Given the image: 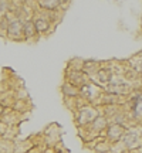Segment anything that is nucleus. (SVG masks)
<instances>
[{"instance_id":"f257e3e1","label":"nucleus","mask_w":142,"mask_h":153,"mask_svg":"<svg viewBox=\"0 0 142 153\" xmlns=\"http://www.w3.org/2000/svg\"><path fill=\"white\" fill-rule=\"evenodd\" d=\"M101 114V109L94 106V105H85L83 106L81 109L72 112V116H74V123L77 125V129L78 128H85L91 125L94 122V119L97 118L98 115Z\"/></svg>"},{"instance_id":"f03ea898","label":"nucleus","mask_w":142,"mask_h":153,"mask_svg":"<svg viewBox=\"0 0 142 153\" xmlns=\"http://www.w3.org/2000/svg\"><path fill=\"white\" fill-rule=\"evenodd\" d=\"M126 152H138L142 148V135L139 126H132L125 132L121 140Z\"/></svg>"},{"instance_id":"7ed1b4c3","label":"nucleus","mask_w":142,"mask_h":153,"mask_svg":"<svg viewBox=\"0 0 142 153\" xmlns=\"http://www.w3.org/2000/svg\"><path fill=\"white\" fill-rule=\"evenodd\" d=\"M33 23H34L36 31L38 34V37H44V35H50L54 31V29L57 27L55 24L51 23V20L48 17H46L44 14H41L38 10L36 12V14L33 16Z\"/></svg>"},{"instance_id":"20e7f679","label":"nucleus","mask_w":142,"mask_h":153,"mask_svg":"<svg viewBox=\"0 0 142 153\" xmlns=\"http://www.w3.org/2000/svg\"><path fill=\"white\" fill-rule=\"evenodd\" d=\"M43 143L44 146L54 148L57 143L61 142V128L58 123H50L46 126V129L43 131Z\"/></svg>"},{"instance_id":"39448f33","label":"nucleus","mask_w":142,"mask_h":153,"mask_svg":"<svg viewBox=\"0 0 142 153\" xmlns=\"http://www.w3.org/2000/svg\"><path fill=\"white\" fill-rule=\"evenodd\" d=\"M6 38L13 43H24V34H23V18L13 17L10 20L9 29L6 31Z\"/></svg>"},{"instance_id":"423d86ee","label":"nucleus","mask_w":142,"mask_h":153,"mask_svg":"<svg viewBox=\"0 0 142 153\" xmlns=\"http://www.w3.org/2000/svg\"><path fill=\"white\" fill-rule=\"evenodd\" d=\"M64 81L75 85L77 88H81V86H84V85L91 82L89 77L85 72L78 71V69H67V68L64 69Z\"/></svg>"},{"instance_id":"0eeeda50","label":"nucleus","mask_w":142,"mask_h":153,"mask_svg":"<svg viewBox=\"0 0 142 153\" xmlns=\"http://www.w3.org/2000/svg\"><path fill=\"white\" fill-rule=\"evenodd\" d=\"M126 131H128V128H125V126L115 125V123H109L108 128L105 129V132L102 133V136H104L106 140L112 145V143H118V142H121Z\"/></svg>"},{"instance_id":"6e6552de","label":"nucleus","mask_w":142,"mask_h":153,"mask_svg":"<svg viewBox=\"0 0 142 153\" xmlns=\"http://www.w3.org/2000/svg\"><path fill=\"white\" fill-rule=\"evenodd\" d=\"M111 78H112V72H111L109 67L106 65L105 61H102V67L98 69V72L94 75V78H91V81L101 88H105L111 82Z\"/></svg>"},{"instance_id":"1a4fd4ad","label":"nucleus","mask_w":142,"mask_h":153,"mask_svg":"<svg viewBox=\"0 0 142 153\" xmlns=\"http://www.w3.org/2000/svg\"><path fill=\"white\" fill-rule=\"evenodd\" d=\"M23 34H24V43H36L40 37L36 31L33 18H24L23 20Z\"/></svg>"},{"instance_id":"9d476101","label":"nucleus","mask_w":142,"mask_h":153,"mask_svg":"<svg viewBox=\"0 0 142 153\" xmlns=\"http://www.w3.org/2000/svg\"><path fill=\"white\" fill-rule=\"evenodd\" d=\"M102 67V61L97 60V58H87L84 60V65H83V72H85L91 78H94V75L98 72V69Z\"/></svg>"},{"instance_id":"9b49d317","label":"nucleus","mask_w":142,"mask_h":153,"mask_svg":"<svg viewBox=\"0 0 142 153\" xmlns=\"http://www.w3.org/2000/svg\"><path fill=\"white\" fill-rule=\"evenodd\" d=\"M21 115L23 114H20V112L12 109V108H7L4 115H3V118L0 120H3L7 126H18V123L21 122Z\"/></svg>"},{"instance_id":"f8f14e48","label":"nucleus","mask_w":142,"mask_h":153,"mask_svg":"<svg viewBox=\"0 0 142 153\" xmlns=\"http://www.w3.org/2000/svg\"><path fill=\"white\" fill-rule=\"evenodd\" d=\"M60 91H61L63 99H70V98H78L80 97V88H77L75 85L70 84L67 81H63Z\"/></svg>"},{"instance_id":"ddd939ff","label":"nucleus","mask_w":142,"mask_h":153,"mask_svg":"<svg viewBox=\"0 0 142 153\" xmlns=\"http://www.w3.org/2000/svg\"><path fill=\"white\" fill-rule=\"evenodd\" d=\"M108 125H109V119L106 118L104 114H100L97 118L94 119V122L89 125V128L102 136V133L105 132V129L108 128Z\"/></svg>"},{"instance_id":"4468645a","label":"nucleus","mask_w":142,"mask_h":153,"mask_svg":"<svg viewBox=\"0 0 142 153\" xmlns=\"http://www.w3.org/2000/svg\"><path fill=\"white\" fill-rule=\"evenodd\" d=\"M34 146V142L31 137H27V139H17L14 142V153H29L30 150H33Z\"/></svg>"},{"instance_id":"2eb2a0df","label":"nucleus","mask_w":142,"mask_h":153,"mask_svg":"<svg viewBox=\"0 0 142 153\" xmlns=\"http://www.w3.org/2000/svg\"><path fill=\"white\" fill-rule=\"evenodd\" d=\"M111 146H112V145L106 140L104 136H100V137L97 139V142H95L92 150H94V153H109L111 152Z\"/></svg>"},{"instance_id":"dca6fc26","label":"nucleus","mask_w":142,"mask_h":153,"mask_svg":"<svg viewBox=\"0 0 142 153\" xmlns=\"http://www.w3.org/2000/svg\"><path fill=\"white\" fill-rule=\"evenodd\" d=\"M83 65H84V58H80V57H75V58H70L66 64L67 69H78V71H83Z\"/></svg>"},{"instance_id":"f3484780","label":"nucleus","mask_w":142,"mask_h":153,"mask_svg":"<svg viewBox=\"0 0 142 153\" xmlns=\"http://www.w3.org/2000/svg\"><path fill=\"white\" fill-rule=\"evenodd\" d=\"M0 153H14V142L3 139L0 142Z\"/></svg>"},{"instance_id":"a211bd4d","label":"nucleus","mask_w":142,"mask_h":153,"mask_svg":"<svg viewBox=\"0 0 142 153\" xmlns=\"http://www.w3.org/2000/svg\"><path fill=\"white\" fill-rule=\"evenodd\" d=\"M9 128H10V126H7L3 120H0V137H4V136H6L7 131H9Z\"/></svg>"},{"instance_id":"6ab92c4d","label":"nucleus","mask_w":142,"mask_h":153,"mask_svg":"<svg viewBox=\"0 0 142 153\" xmlns=\"http://www.w3.org/2000/svg\"><path fill=\"white\" fill-rule=\"evenodd\" d=\"M6 109H7V108H6V106H4V105H3V103L0 102V119L3 118V115H4V112H6Z\"/></svg>"},{"instance_id":"aec40b11","label":"nucleus","mask_w":142,"mask_h":153,"mask_svg":"<svg viewBox=\"0 0 142 153\" xmlns=\"http://www.w3.org/2000/svg\"><path fill=\"white\" fill-rule=\"evenodd\" d=\"M43 146H44V145H43ZM43 146H40V148H34L33 150H30L29 153H41V148H43Z\"/></svg>"},{"instance_id":"412c9836","label":"nucleus","mask_w":142,"mask_h":153,"mask_svg":"<svg viewBox=\"0 0 142 153\" xmlns=\"http://www.w3.org/2000/svg\"><path fill=\"white\" fill-rule=\"evenodd\" d=\"M137 72L139 74V77H142V64H141V67H139L138 69H137Z\"/></svg>"},{"instance_id":"4be33fe9","label":"nucleus","mask_w":142,"mask_h":153,"mask_svg":"<svg viewBox=\"0 0 142 153\" xmlns=\"http://www.w3.org/2000/svg\"><path fill=\"white\" fill-rule=\"evenodd\" d=\"M141 29H142V16H141Z\"/></svg>"},{"instance_id":"5701e85b","label":"nucleus","mask_w":142,"mask_h":153,"mask_svg":"<svg viewBox=\"0 0 142 153\" xmlns=\"http://www.w3.org/2000/svg\"><path fill=\"white\" fill-rule=\"evenodd\" d=\"M64 153H70V152H64Z\"/></svg>"}]
</instances>
